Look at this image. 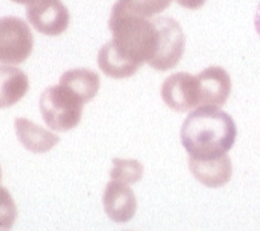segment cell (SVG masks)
<instances>
[{"mask_svg":"<svg viewBox=\"0 0 260 231\" xmlns=\"http://www.w3.org/2000/svg\"><path fill=\"white\" fill-rule=\"evenodd\" d=\"M159 29V45L155 58L150 66L158 71L174 69L183 58L185 49V36L180 24L171 17H155Z\"/></svg>","mask_w":260,"mask_h":231,"instance_id":"5","label":"cell"},{"mask_svg":"<svg viewBox=\"0 0 260 231\" xmlns=\"http://www.w3.org/2000/svg\"><path fill=\"white\" fill-rule=\"evenodd\" d=\"M83 104L73 91L60 84L46 88L40 97L42 118L55 131H69L78 126L83 114Z\"/></svg>","mask_w":260,"mask_h":231,"instance_id":"3","label":"cell"},{"mask_svg":"<svg viewBox=\"0 0 260 231\" xmlns=\"http://www.w3.org/2000/svg\"><path fill=\"white\" fill-rule=\"evenodd\" d=\"M59 84L73 91L86 104L98 95L100 78L95 71L88 69H74L60 76Z\"/></svg>","mask_w":260,"mask_h":231,"instance_id":"13","label":"cell"},{"mask_svg":"<svg viewBox=\"0 0 260 231\" xmlns=\"http://www.w3.org/2000/svg\"><path fill=\"white\" fill-rule=\"evenodd\" d=\"M16 136L26 150L35 154H44L50 151L59 142V137L44 127L38 126L30 120L19 117L15 120Z\"/></svg>","mask_w":260,"mask_h":231,"instance_id":"11","label":"cell"},{"mask_svg":"<svg viewBox=\"0 0 260 231\" xmlns=\"http://www.w3.org/2000/svg\"><path fill=\"white\" fill-rule=\"evenodd\" d=\"M104 210L112 221L125 223L133 218L137 212V199L127 184L109 181L103 194Z\"/></svg>","mask_w":260,"mask_h":231,"instance_id":"8","label":"cell"},{"mask_svg":"<svg viewBox=\"0 0 260 231\" xmlns=\"http://www.w3.org/2000/svg\"><path fill=\"white\" fill-rule=\"evenodd\" d=\"M197 78L201 105L221 107L228 102L232 92V79L225 69L212 66L201 71Z\"/></svg>","mask_w":260,"mask_h":231,"instance_id":"9","label":"cell"},{"mask_svg":"<svg viewBox=\"0 0 260 231\" xmlns=\"http://www.w3.org/2000/svg\"><path fill=\"white\" fill-rule=\"evenodd\" d=\"M171 3L172 0H117L111 13L150 19L167 10Z\"/></svg>","mask_w":260,"mask_h":231,"instance_id":"15","label":"cell"},{"mask_svg":"<svg viewBox=\"0 0 260 231\" xmlns=\"http://www.w3.org/2000/svg\"><path fill=\"white\" fill-rule=\"evenodd\" d=\"M143 174V166L133 159H113L112 180L124 184H134L140 181Z\"/></svg>","mask_w":260,"mask_h":231,"instance_id":"16","label":"cell"},{"mask_svg":"<svg viewBox=\"0 0 260 231\" xmlns=\"http://www.w3.org/2000/svg\"><path fill=\"white\" fill-rule=\"evenodd\" d=\"M114 49L132 63L142 66L150 63L156 53L159 45V29L155 20L141 17L114 15L109 17Z\"/></svg>","mask_w":260,"mask_h":231,"instance_id":"2","label":"cell"},{"mask_svg":"<svg viewBox=\"0 0 260 231\" xmlns=\"http://www.w3.org/2000/svg\"><path fill=\"white\" fill-rule=\"evenodd\" d=\"M29 89L26 74L17 67L0 66V109L17 104Z\"/></svg>","mask_w":260,"mask_h":231,"instance_id":"12","label":"cell"},{"mask_svg":"<svg viewBox=\"0 0 260 231\" xmlns=\"http://www.w3.org/2000/svg\"><path fill=\"white\" fill-rule=\"evenodd\" d=\"M179 6L184 7L187 10H199L205 4L206 0H176Z\"/></svg>","mask_w":260,"mask_h":231,"instance_id":"18","label":"cell"},{"mask_svg":"<svg viewBox=\"0 0 260 231\" xmlns=\"http://www.w3.org/2000/svg\"><path fill=\"white\" fill-rule=\"evenodd\" d=\"M0 179H2V167H0Z\"/></svg>","mask_w":260,"mask_h":231,"instance_id":"21","label":"cell"},{"mask_svg":"<svg viewBox=\"0 0 260 231\" xmlns=\"http://www.w3.org/2000/svg\"><path fill=\"white\" fill-rule=\"evenodd\" d=\"M254 24H255V29H256L257 35H259V37H260V3H259V6H257L256 13H255Z\"/></svg>","mask_w":260,"mask_h":231,"instance_id":"19","label":"cell"},{"mask_svg":"<svg viewBox=\"0 0 260 231\" xmlns=\"http://www.w3.org/2000/svg\"><path fill=\"white\" fill-rule=\"evenodd\" d=\"M237 126L232 116L218 107L203 105L189 113L180 130V140L192 158L225 155L235 143Z\"/></svg>","mask_w":260,"mask_h":231,"instance_id":"1","label":"cell"},{"mask_svg":"<svg viewBox=\"0 0 260 231\" xmlns=\"http://www.w3.org/2000/svg\"><path fill=\"white\" fill-rule=\"evenodd\" d=\"M163 102L176 112H187L201 105L197 78L188 73L172 74L160 89Z\"/></svg>","mask_w":260,"mask_h":231,"instance_id":"7","label":"cell"},{"mask_svg":"<svg viewBox=\"0 0 260 231\" xmlns=\"http://www.w3.org/2000/svg\"><path fill=\"white\" fill-rule=\"evenodd\" d=\"M17 218V208L12 196L4 187H0V228L8 230Z\"/></svg>","mask_w":260,"mask_h":231,"instance_id":"17","label":"cell"},{"mask_svg":"<svg viewBox=\"0 0 260 231\" xmlns=\"http://www.w3.org/2000/svg\"><path fill=\"white\" fill-rule=\"evenodd\" d=\"M12 2H15V3H19V4H30V3H33L35 0H12Z\"/></svg>","mask_w":260,"mask_h":231,"instance_id":"20","label":"cell"},{"mask_svg":"<svg viewBox=\"0 0 260 231\" xmlns=\"http://www.w3.org/2000/svg\"><path fill=\"white\" fill-rule=\"evenodd\" d=\"M98 63L100 70L105 75L114 78V79H124L129 76L134 75L136 71L140 69V66L132 63L127 59H125L116 49H114L112 41L103 45L102 49L98 54Z\"/></svg>","mask_w":260,"mask_h":231,"instance_id":"14","label":"cell"},{"mask_svg":"<svg viewBox=\"0 0 260 231\" xmlns=\"http://www.w3.org/2000/svg\"><path fill=\"white\" fill-rule=\"evenodd\" d=\"M26 19L37 32L59 36L70 24V12L60 0H35L26 7Z\"/></svg>","mask_w":260,"mask_h":231,"instance_id":"6","label":"cell"},{"mask_svg":"<svg viewBox=\"0 0 260 231\" xmlns=\"http://www.w3.org/2000/svg\"><path fill=\"white\" fill-rule=\"evenodd\" d=\"M33 50V35L24 20L15 16L0 19V63L19 64Z\"/></svg>","mask_w":260,"mask_h":231,"instance_id":"4","label":"cell"},{"mask_svg":"<svg viewBox=\"0 0 260 231\" xmlns=\"http://www.w3.org/2000/svg\"><path fill=\"white\" fill-rule=\"evenodd\" d=\"M188 166L197 181L209 188H219L232 179L233 164L228 155L213 159H196L190 156Z\"/></svg>","mask_w":260,"mask_h":231,"instance_id":"10","label":"cell"}]
</instances>
